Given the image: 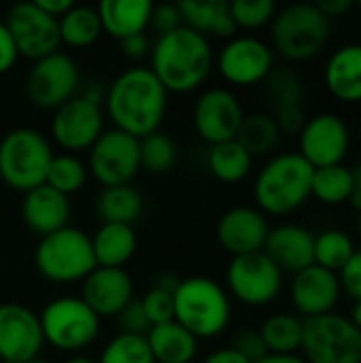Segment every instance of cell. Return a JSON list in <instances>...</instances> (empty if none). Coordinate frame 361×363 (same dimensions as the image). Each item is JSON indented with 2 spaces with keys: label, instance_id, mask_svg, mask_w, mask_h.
<instances>
[{
  "label": "cell",
  "instance_id": "6da1fadb",
  "mask_svg": "<svg viewBox=\"0 0 361 363\" xmlns=\"http://www.w3.org/2000/svg\"><path fill=\"white\" fill-rule=\"evenodd\" d=\"M166 89L151 68H132L119 74L106 96V111L119 132L145 138L157 132L166 111Z\"/></svg>",
  "mask_w": 361,
  "mask_h": 363
},
{
  "label": "cell",
  "instance_id": "7a4b0ae2",
  "mask_svg": "<svg viewBox=\"0 0 361 363\" xmlns=\"http://www.w3.org/2000/svg\"><path fill=\"white\" fill-rule=\"evenodd\" d=\"M151 62L166 91H189L209 77L213 51L206 36L181 26L157 38Z\"/></svg>",
  "mask_w": 361,
  "mask_h": 363
},
{
  "label": "cell",
  "instance_id": "3957f363",
  "mask_svg": "<svg viewBox=\"0 0 361 363\" xmlns=\"http://www.w3.org/2000/svg\"><path fill=\"white\" fill-rule=\"evenodd\" d=\"M315 168L296 151L274 155L255 179V202L264 215L283 217L302 208L311 198Z\"/></svg>",
  "mask_w": 361,
  "mask_h": 363
},
{
  "label": "cell",
  "instance_id": "277c9868",
  "mask_svg": "<svg viewBox=\"0 0 361 363\" xmlns=\"http://www.w3.org/2000/svg\"><path fill=\"white\" fill-rule=\"evenodd\" d=\"M172 300L174 321L183 325L196 340L221 334L230 321V300L221 285L211 279L196 277L177 283Z\"/></svg>",
  "mask_w": 361,
  "mask_h": 363
},
{
  "label": "cell",
  "instance_id": "5b68a950",
  "mask_svg": "<svg viewBox=\"0 0 361 363\" xmlns=\"http://www.w3.org/2000/svg\"><path fill=\"white\" fill-rule=\"evenodd\" d=\"M330 30L332 21L315 2H296L277 11L272 19V43L285 60L306 62L326 49Z\"/></svg>",
  "mask_w": 361,
  "mask_h": 363
},
{
  "label": "cell",
  "instance_id": "8992f818",
  "mask_svg": "<svg viewBox=\"0 0 361 363\" xmlns=\"http://www.w3.org/2000/svg\"><path fill=\"white\" fill-rule=\"evenodd\" d=\"M51 160V147L36 130L19 128L0 140V179L11 189L28 194L45 185Z\"/></svg>",
  "mask_w": 361,
  "mask_h": 363
},
{
  "label": "cell",
  "instance_id": "52a82bcc",
  "mask_svg": "<svg viewBox=\"0 0 361 363\" xmlns=\"http://www.w3.org/2000/svg\"><path fill=\"white\" fill-rule=\"evenodd\" d=\"M34 264L45 279L55 283L85 279L96 270L91 238L81 230L66 225L64 230L40 238L34 251Z\"/></svg>",
  "mask_w": 361,
  "mask_h": 363
},
{
  "label": "cell",
  "instance_id": "ba28073f",
  "mask_svg": "<svg viewBox=\"0 0 361 363\" xmlns=\"http://www.w3.org/2000/svg\"><path fill=\"white\" fill-rule=\"evenodd\" d=\"M300 353L306 363H361V332L336 311L304 319Z\"/></svg>",
  "mask_w": 361,
  "mask_h": 363
},
{
  "label": "cell",
  "instance_id": "9c48e42d",
  "mask_svg": "<svg viewBox=\"0 0 361 363\" xmlns=\"http://www.w3.org/2000/svg\"><path fill=\"white\" fill-rule=\"evenodd\" d=\"M43 338L62 351H79L98 336V315L81 298H60L45 306Z\"/></svg>",
  "mask_w": 361,
  "mask_h": 363
},
{
  "label": "cell",
  "instance_id": "30bf717a",
  "mask_svg": "<svg viewBox=\"0 0 361 363\" xmlns=\"http://www.w3.org/2000/svg\"><path fill=\"white\" fill-rule=\"evenodd\" d=\"M228 287L247 306H266L283 289V272L264 253L238 255L228 266Z\"/></svg>",
  "mask_w": 361,
  "mask_h": 363
},
{
  "label": "cell",
  "instance_id": "8fae6325",
  "mask_svg": "<svg viewBox=\"0 0 361 363\" xmlns=\"http://www.w3.org/2000/svg\"><path fill=\"white\" fill-rule=\"evenodd\" d=\"M300 155L317 170L328 166H338L349 153L351 130L340 115L317 113L306 119L298 134Z\"/></svg>",
  "mask_w": 361,
  "mask_h": 363
},
{
  "label": "cell",
  "instance_id": "7c38bea8",
  "mask_svg": "<svg viewBox=\"0 0 361 363\" xmlns=\"http://www.w3.org/2000/svg\"><path fill=\"white\" fill-rule=\"evenodd\" d=\"M89 168L104 187L130 185L140 168L138 138L119 130L102 132L91 147Z\"/></svg>",
  "mask_w": 361,
  "mask_h": 363
},
{
  "label": "cell",
  "instance_id": "4fadbf2b",
  "mask_svg": "<svg viewBox=\"0 0 361 363\" xmlns=\"http://www.w3.org/2000/svg\"><path fill=\"white\" fill-rule=\"evenodd\" d=\"M4 26L11 32L17 53L32 60H43L55 53L62 43L57 19L43 13L34 2L15 4L9 11Z\"/></svg>",
  "mask_w": 361,
  "mask_h": 363
},
{
  "label": "cell",
  "instance_id": "5bb4252c",
  "mask_svg": "<svg viewBox=\"0 0 361 363\" xmlns=\"http://www.w3.org/2000/svg\"><path fill=\"white\" fill-rule=\"evenodd\" d=\"M79 85V68L64 53H51L43 60H36L32 66L26 91L28 98L40 108H60L66 104Z\"/></svg>",
  "mask_w": 361,
  "mask_h": 363
},
{
  "label": "cell",
  "instance_id": "9a60e30c",
  "mask_svg": "<svg viewBox=\"0 0 361 363\" xmlns=\"http://www.w3.org/2000/svg\"><path fill=\"white\" fill-rule=\"evenodd\" d=\"M53 138L68 151L91 149L102 136V108L91 96L70 98L66 104L55 108L51 123Z\"/></svg>",
  "mask_w": 361,
  "mask_h": 363
},
{
  "label": "cell",
  "instance_id": "2e32d148",
  "mask_svg": "<svg viewBox=\"0 0 361 363\" xmlns=\"http://www.w3.org/2000/svg\"><path fill=\"white\" fill-rule=\"evenodd\" d=\"M274 68L272 49L253 36L232 38L219 53V72L232 85H255Z\"/></svg>",
  "mask_w": 361,
  "mask_h": 363
},
{
  "label": "cell",
  "instance_id": "e0dca14e",
  "mask_svg": "<svg viewBox=\"0 0 361 363\" xmlns=\"http://www.w3.org/2000/svg\"><path fill=\"white\" fill-rule=\"evenodd\" d=\"M245 119L243 106L238 98L223 87L209 89L200 96L196 111H194V123L202 140L211 145L234 140L240 123Z\"/></svg>",
  "mask_w": 361,
  "mask_h": 363
},
{
  "label": "cell",
  "instance_id": "ac0fdd59",
  "mask_svg": "<svg viewBox=\"0 0 361 363\" xmlns=\"http://www.w3.org/2000/svg\"><path fill=\"white\" fill-rule=\"evenodd\" d=\"M40 319L21 304L0 306V359L28 363L36 359L43 347Z\"/></svg>",
  "mask_w": 361,
  "mask_h": 363
},
{
  "label": "cell",
  "instance_id": "d6986e66",
  "mask_svg": "<svg viewBox=\"0 0 361 363\" xmlns=\"http://www.w3.org/2000/svg\"><path fill=\"white\" fill-rule=\"evenodd\" d=\"M338 274L319 266H309L294 274L291 281V304L300 319H315L334 313L340 300Z\"/></svg>",
  "mask_w": 361,
  "mask_h": 363
},
{
  "label": "cell",
  "instance_id": "ffe728a7",
  "mask_svg": "<svg viewBox=\"0 0 361 363\" xmlns=\"http://www.w3.org/2000/svg\"><path fill=\"white\" fill-rule=\"evenodd\" d=\"M268 234H270V225L260 208H249V206L230 208L221 215L217 223V240L234 257L264 251Z\"/></svg>",
  "mask_w": 361,
  "mask_h": 363
},
{
  "label": "cell",
  "instance_id": "44dd1931",
  "mask_svg": "<svg viewBox=\"0 0 361 363\" xmlns=\"http://www.w3.org/2000/svg\"><path fill=\"white\" fill-rule=\"evenodd\" d=\"M264 253L281 272L298 274L315 264V234L302 225L285 223L270 230Z\"/></svg>",
  "mask_w": 361,
  "mask_h": 363
},
{
  "label": "cell",
  "instance_id": "7402d4cb",
  "mask_svg": "<svg viewBox=\"0 0 361 363\" xmlns=\"http://www.w3.org/2000/svg\"><path fill=\"white\" fill-rule=\"evenodd\" d=\"M81 300L98 317L119 315L132 302V281L123 268H96L85 277Z\"/></svg>",
  "mask_w": 361,
  "mask_h": 363
},
{
  "label": "cell",
  "instance_id": "603a6c76",
  "mask_svg": "<svg viewBox=\"0 0 361 363\" xmlns=\"http://www.w3.org/2000/svg\"><path fill=\"white\" fill-rule=\"evenodd\" d=\"M323 81L330 96L338 102H361V43L343 45L328 57Z\"/></svg>",
  "mask_w": 361,
  "mask_h": 363
},
{
  "label": "cell",
  "instance_id": "cb8c5ba5",
  "mask_svg": "<svg viewBox=\"0 0 361 363\" xmlns=\"http://www.w3.org/2000/svg\"><path fill=\"white\" fill-rule=\"evenodd\" d=\"M21 215L32 232L40 236H49L66 228L70 219V202L68 196L51 189L49 185H40L26 194L21 204Z\"/></svg>",
  "mask_w": 361,
  "mask_h": 363
},
{
  "label": "cell",
  "instance_id": "d4e9b609",
  "mask_svg": "<svg viewBox=\"0 0 361 363\" xmlns=\"http://www.w3.org/2000/svg\"><path fill=\"white\" fill-rule=\"evenodd\" d=\"M96 11L102 32L123 40L128 36L143 34L151 19L153 4L149 0H102Z\"/></svg>",
  "mask_w": 361,
  "mask_h": 363
},
{
  "label": "cell",
  "instance_id": "484cf974",
  "mask_svg": "<svg viewBox=\"0 0 361 363\" xmlns=\"http://www.w3.org/2000/svg\"><path fill=\"white\" fill-rule=\"evenodd\" d=\"M185 28L198 34H215L219 38H232L236 23L230 15V2L226 0H183L177 4Z\"/></svg>",
  "mask_w": 361,
  "mask_h": 363
},
{
  "label": "cell",
  "instance_id": "4316f807",
  "mask_svg": "<svg viewBox=\"0 0 361 363\" xmlns=\"http://www.w3.org/2000/svg\"><path fill=\"white\" fill-rule=\"evenodd\" d=\"M145 338L157 363H189L198 351V340L177 321L153 325Z\"/></svg>",
  "mask_w": 361,
  "mask_h": 363
},
{
  "label": "cell",
  "instance_id": "83f0119b",
  "mask_svg": "<svg viewBox=\"0 0 361 363\" xmlns=\"http://www.w3.org/2000/svg\"><path fill=\"white\" fill-rule=\"evenodd\" d=\"M136 249V234L130 225L102 223L91 238L96 268H121Z\"/></svg>",
  "mask_w": 361,
  "mask_h": 363
},
{
  "label": "cell",
  "instance_id": "f1b7e54d",
  "mask_svg": "<svg viewBox=\"0 0 361 363\" xmlns=\"http://www.w3.org/2000/svg\"><path fill=\"white\" fill-rule=\"evenodd\" d=\"M268 355H298L304 336V319L291 313L270 315L260 328Z\"/></svg>",
  "mask_w": 361,
  "mask_h": 363
},
{
  "label": "cell",
  "instance_id": "f546056e",
  "mask_svg": "<svg viewBox=\"0 0 361 363\" xmlns=\"http://www.w3.org/2000/svg\"><path fill=\"white\" fill-rule=\"evenodd\" d=\"M98 215L102 223L130 225L143 215V198L130 185L106 187L98 198Z\"/></svg>",
  "mask_w": 361,
  "mask_h": 363
},
{
  "label": "cell",
  "instance_id": "4dcf8cb0",
  "mask_svg": "<svg viewBox=\"0 0 361 363\" xmlns=\"http://www.w3.org/2000/svg\"><path fill=\"white\" fill-rule=\"evenodd\" d=\"M251 166L253 157L236 138L213 145L209 151V168L221 183H240L251 172Z\"/></svg>",
  "mask_w": 361,
  "mask_h": 363
},
{
  "label": "cell",
  "instance_id": "1f68e13d",
  "mask_svg": "<svg viewBox=\"0 0 361 363\" xmlns=\"http://www.w3.org/2000/svg\"><path fill=\"white\" fill-rule=\"evenodd\" d=\"M236 140L249 151L251 157L268 155L279 145L281 130H279L277 119L272 115L253 113V115H245V119L240 123V130L236 134Z\"/></svg>",
  "mask_w": 361,
  "mask_h": 363
},
{
  "label": "cell",
  "instance_id": "d6a6232c",
  "mask_svg": "<svg viewBox=\"0 0 361 363\" xmlns=\"http://www.w3.org/2000/svg\"><path fill=\"white\" fill-rule=\"evenodd\" d=\"M351 194H353V174L351 168H347L345 164L315 170L311 198H317L321 204L328 206H338V204H347Z\"/></svg>",
  "mask_w": 361,
  "mask_h": 363
},
{
  "label": "cell",
  "instance_id": "836d02e7",
  "mask_svg": "<svg viewBox=\"0 0 361 363\" xmlns=\"http://www.w3.org/2000/svg\"><path fill=\"white\" fill-rule=\"evenodd\" d=\"M60 40L70 47H87L98 40L102 34V23L96 9L89 6H72L66 15L57 19Z\"/></svg>",
  "mask_w": 361,
  "mask_h": 363
},
{
  "label": "cell",
  "instance_id": "e575fe53",
  "mask_svg": "<svg viewBox=\"0 0 361 363\" xmlns=\"http://www.w3.org/2000/svg\"><path fill=\"white\" fill-rule=\"evenodd\" d=\"M355 251L357 249L353 238L343 230L330 228L315 236V266L326 268L330 272L338 274Z\"/></svg>",
  "mask_w": 361,
  "mask_h": 363
},
{
  "label": "cell",
  "instance_id": "d590c367",
  "mask_svg": "<svg viewBox=\"0 0 361 363\" xmlns=\"http://www.w3.org/2000/svg\"><path fill=\"white\" fill-rule=\"evenodd\" d=\"M85 183V166L72 157V155H53L49 170H47V179L45 185H49L51 189L70 196L74 191H79Z\"/></svg>",
  "mask_w": 361,
  "mask_h": 363
},
{
  "label": "cell",
  "instance_id": "8d00e7d4",
  "mask_svg": "<svg viewBox=\"0 0 361 363\" xmlns=\"http://www.w3.org/2000/svg\"><path fill=\"white\" fill-rule=\"evenodd\" d=\"M138 145H140V166L147 168L149 172L164 174L174 166L177 147L166 134L153 132V134L140 138Z\"/></svg>",
  "mask_w": 361,
  "mask_h": 363
},
{
  "label": "cell",
  "instance_id": "74e56055",
  "mask_svg": "<svg viewBox=\"0 0 361 363\" xmlns=\"http://www.w3.org/2000/svg\"><path fill=\"white\" fill-rule=\"evenodd\" d=\"M100 363H155V359L145 336L119 334L104 347Z\"/></svg>",
  "mask_w": 361,
  "mask_h": 363
},
{
  "label": "cell",
  "instance_id": "f35d334b",
  "mask_svg": "<svg viewBox=\"0 0 361 363\" xmlns=\"http://www.w3.org/2000/svg\"><path fill=\"white\" fill-rule=\"evenodd\" d=\"M270 94L274 100V113L304 108V87L294 70L270 72Z\"/></svg>",
  "mask_w": 361,
  "mask_h": 363
},
{
  "label": "cell",
  "instance_id": "ab89813d",
  "mask_svg": "<svg viewBox=\"0 0 361 363\" xmlns=\"http://www.w3.org/2000/svg\"><path fill=\"white\" fill-rule=\"evenodd\" d=\"M230 15L236 28L257 30L274 19L277 4L272 0H234L230 2Z\"/></svg>",
  "mask_w": 361,
  "mask_h": 363
},
{
  "label": "cell",
  "instance_id": "60d3db41",
  "mask_svg": "<svg viewBox=\"0 0 361 363\" xmlns=\"http://www.w3.org/2000/svg\"><path fill=\"white\" fill-rule=\"evenodd\" d=\"M172 291L174 289H168V287H153L140 300V304L145 308V315H147L151 328L174 321V300H172Z\"/></svg>",
  "mask_w": 361,
  "mask_h": 363
},
{
  "label": "cell",
  "instance_id": "b9f144b4",
  "mask_svg": "<svg viewBox=\"0 0 361 363\" xmlns=\"http://www.w3.org/2000/svg\"><path fill=\"white\" fill-rule=\"evenodd\" d=\"M340 291L353 302L361 300V249L351 255V259L338 272Z\"/></svg>",
  "mask_w": 361,
  "mask_h": 363
},
{
  "label": "cell",
  "instance_id": "7bdbcfd3",
  "mask_svg": "<svg viewBox=\"0 0 361 363\" xmlns=\"http://www.w3.org/2000/svg\"><path fill=\"white\" fill-rule=\"evenodd\" d=\"M119 325H121V334H132V336H145L151 330V323L145 315V308L140 302L132 300L119 315Z\"/></svg>",
  "mask_w": 361,
  "mask_h": 363
},
{
  "label": "cell",
  "instance_id": "ee69618b",
  "mask_svg": "<svg viewBox=\"0 0 361 363\" xmlns=\"http://www.w3.org/2000/svg\"><path fill=\"white\" fill-rule=\"evenodd\" d=\"M232 349L238 351L247 362L251 363L260 362V359H264L268 355V351H266V347L262 342L260 332H243V334H238Z\"/></svg>",
  "mask_w": 361,
  "mask_h": 363
},
{
  "label": "cell",
  "instance_id": "f6af8a7d",
  "mask_svg": "<svg viewBox=\"0 0 361 363\" xmlns=\"http://www.w3.org/2000/svg\"><path fill=\"white\" fill-rule=\"evenodd\" d=\"M149 23H153V28L162 34H168L177 28L183 26L181 21V13L177 9V4H160V6H153L151 11V19Z\"/></svg>",
  "mask_w": 361,
  "mask_h": 363
},
{
  "label": "cell",
  "instance_id": "bcb514c9",
  "mask_svg": "<svg viewBox=\"0 0 361 363\" xmlns=\"http://www.w3.org/2000/svg\"><path fill=\"white\" fill-rule=\"evenodd\" d=\"M17 49H15V43H13V38H11V32H9V28L0 21V74L2 72H6L13 64H15V60H17Z\"/></svg>",
  "mask_w": 361,
  "mask_h": 363
},
{
  "label": "cell",
  "instance_id": "7dc6e473",
  "mask_svg": "<svg viewBox=\"0 0 361 363\" xmlns=\"http://www.w3.org/2000/svg\"><path fill=\"white\" fill-rule=\"evenodd\" d=\"M317 4V9L332 21V19H338V17H345L355 4H353V0H319V2H315Z\"/></svg>",
  "mask_w": 361,
  "mask_h": 363
},
{
  "label": "cell",
  "instance_id": "c3c4849f",
  "mask_svg": "<svg viewBox=\"0 0 361 363\" xmlns=\"http://www.w3.org/2000/svg\"><path fill=\"white\" fill-rule=\"evenodd\" d=\"M32 2L53 19H60L62 15H66L74 6L72 0H32Z\"/></svg>",
  "mask_w": 361,
  "mask_h": 363
},
{
  "label": "cell",
  "instance_id": "681fc988",
  "mask_svg": "<svg viewBox=\"0 0 361 363\" xmlns=\"http://www.w3.org/2000/svg\"><path fill=\"white\" fill-rule=\"evenodd\" d=\"M121 47H123L126 55H130V57H140V55H145V51L149 49V40H147L145 34H134V36L123 38V40H121Z\"/></svg>",
  "mask_w": 361,
  "mask_h": 363
},
{
  "label": "cell",
  "instance_id": "f907efd6",
  "mask_svg": "<svg viewBox=\"0 0 361 363\" xmlns=\"http://www.w3.org/2000/svg\"><path fill=\"white\" fill-rule=\"evenodd\" d=\"M204 363H251L247 362L238 351H234L232 347L230 349H221V351H215V353H211Z\"/></svg>",
  "mask_w": 361,
  "mask_h": 363
},
{
  "label": "cell",
  "instance_id": "816d5d0a",
  "mask_svg": "<svg viewBox=\"0 0 361 363\" xmlns=\"http://www.w3.org/2000/svg\"><path fill=\"white\" fill-rule=\"evenodd\" d=\"M255 363H306L300 355H266Z\"/></svg>",
  "mask_w": 361,
  "mask_h": 363
},
{
  "label": "cell",
  "instance_id": "f5cc1de1",
  "mask_svg": "<svg viewBox=\"0 0 361 363\" xmlns=\"http://www.w3.org/2000/svg\"><path fill=\"white\" fill-rule=\"evenodd\" d=\"M349 319H351V323L361 332V300L360 302H353V308H351V317Z\"/></svg>",
  "mask_w": 361,
  "mask_h": 363
},
{
  "label": "cell",
  "instance_id": "db71d44e",
  "mask_svg": "<svg viewBox=\"0 0 361 363\" xmlns=\"http://www.w3.org/2000/svg\"><path fill=\"white\" fill-rule=\"evenodd\" d=\"M351 174H353V191L361 194V162L351 168Z\"/></svg>",
  "mask_w": 361,
  "mask_h": 363
},
{
  "label": "cell",
  "instance_id": "11a10c76",
  "mask_svg": "<svg viewBox=\"0 0 361 363\" xmlns=\"http://www.w3.org/2000/svg\"><path fill=\"white\" fill-rule=\"evenodd\" d=\"M66 363H94V362H89V359H85V357H74V359H70V362H66Z\"/></svg>",
  "mask_w": 361,
  "mask_h": 363
},
{
  "label": "cell",
  "instance_id": "9f6ffc18",
  "mask_svg": "<svg viewBox=\"0 0 361 363\" xmlns=\"http://www.w3.org/2000/svg\"><path fill=\"white\" fill-rule=\"evenodd\" d=\"M357 236H360L361 240V211L357 213Z\"/></svg>",
  "mask_w": 361,
  "mask_h": 363
},
{
  "label": "cell",
  "instance_id": "6f0895ef",
  "mask_svg": "<svg viewBox=\"0 0 361 363\" xmlns=\"http://www.w3.org/2000/svg\"><path fill=\"white\" fill-rule=\"evenodd\" d=\"M28 363H47V362H43V359H38V357H36V359H32V362H28Z\"/></svg>",
  "mask_w": 361,
  "mask_h": 363
},
{
  "label": "cell",
  "instance_id": "680465c9",
  "mask_svg": "<svg viewBox=\"0 0 361 363\" xmlns=\"http://www.w3.org/2000/svg\"><path fill=\"white\" fill-rule=\"evenodd\" d=\"M0 363H15V362H2V359H0Z\"/></svg>",
  "mask_w": 361,
  "mask_h": 363
},
{
  "label": "cell",
  "instance_id": "91938a15",
  "mask_svg": "<svg viewBox=\"0 0 361 363\" xmlns=\"http://www.w3.org/2000/svg\"><path fill=\"white\" fill-rule=\"evenodd\" d=\"M357 6H360V9H361V0H360V2H357Z\"/></svg>",
  "mask_w": 361,
  "mask_h": 363
}]
</instances>
